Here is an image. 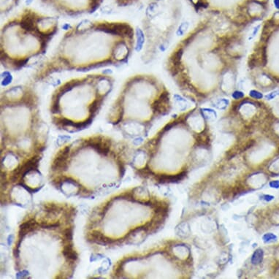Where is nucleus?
Here are the masks:
<instances>
[{
  "instance_id": "1",
  "label": "nucleus",
  "mask_w": 279,
  "mask_h": 279,
  "mask_svg": "<svg viewBox=\"0 0 279 279\" xmlns=\"http://www.w3.org/2000/svg\"><path fill=\"white\" fill-rule=\"evenodd\" d=\"M137 44L138 34L127 21H82L64 32L53 53L32 73V81L42 83L63 72L123 65Z\"/></svg>"
},
{
  "instance_id": "2",
  "label": "nucleus",
  "mask_w": 279,
  "mask_h": 279,
  "mask_svg": "<svg viewBox=\"0 0 279 279\" xmlns=\"http://www.w3.org/2000/svg\"><path fill=\"white\" fill-rule=\"evenodd\" d=\"M115 78L100 72L65 80L50 97L52 123L59 129L78 131L87 128L112 92Z\"/></svg>"
},
{
  "instance_id": "3",
  "label": "nucleus",
  "mask_w": 279,
  "mask_h": 279,
  "mask_svg": "<svg viewBox=\"0 0 279 279\" xmlns=\"http://www.w3.org/2000/svg\"><path fill=\"white\" fill-rule=\"evenodd\" d=\"M59 21L30 8L9 19L0 32V62L5 70L18 72L46 53L58 33Z\"/></svg>"
},
{
  "instance_id": "4",
  "label": "nucleus",
  "mask_w": 279,
  "mask_h": 279,
  "mask_svg": "<svg viewBox=\"0 0 279 279\" xmlns=\"http://www.w3.org/2000/svg\"><path fill=\"white\" fill-rule=\"evenodd\" d=\"M170 110V93L155 77L135 75L124 81L109 110L107 119L120 127L136 122L144 116L151 119Z\"/></svg>"
},
{
  "instance_id": "5",
  "label": "nucleus",
  "mask_w": 279,
  "mask_h": 279,
  "mask_svg": "<svg viewBox=\"0 0 279 279\" xmlns=\"http://www.w3.org/2000/svg\"><path fill=\"white\" fill-rule=\"evenodd\" d=\"M197 12L221 14L236 22H247L265 13L269 0H189Z\"/></svg>"
},
{
  "instance_id": "6",
  "label": "nucleus",
  "mask_w": 279,
  "mask_h": 279,
  "mask_svg": "<svg viewBox=\"0 0 279 279\" xmlns=\"http://www.w3.org/2000/svg\"><path fill=\"white\" fill-rule=\"evenodd\" d=\"M43 4L66 15L92 13L100 7L104 0H40Z\"/></svg>"
},
{
  "instance_id": "7",
  "label": "nucleus",
  "mask_w": 279,
  "mask_h": 279,
  "mask_svg": "<svg viewBox=\"0 0 279 279\" xmlns=\"http://www.w3.org/2000/svg\"><path fill=\"white\" fill-rule=\"evenodd\" d=\"M186 173L185 172H181L176 175H161L156 178L159 183H175L181 181L184 179Z\"/></svg>"
},
{
  "instance_id": "8",
  "label": "nucleus",
  "mask_w": 279,
  "mask_h": 279,
  "mask_svg": "<svg viewBox=\"0 0 279 279\" xmlns=\"http://www.w3.org/2000/svg\"><path fill=\"white\" fill-rule=\"evenodd\" d=\"M62 254L70 262H75L78 259V254L76 251H74L73 244H68L64 246L62 250Z\"/></svg>"
},
{
  "instance_id": "9",
  "label": "nucleus",
  "mask_w": 279,
  "mask_h": 279,
  "mask_svg": "<svg viewBox=\"0 0 279 279\" xmlns=\"http://www.w3.org/2000/svg\"><path fill=\"white\" fill-rule=\"evenodd\" d=\"M37 225V223L34 222V221H26V222L23 223L20 225L19 226V237L22 239L23 237L26 236V235L30 232L33 231L35 226Z\"/></svg>"
},
{
  "instance_id": "10",
  "label": "nucleus",
  "mask_w": 279,
  "mask_h": 279,
  "mask_svg": "<svg viewBox=\"0 0 279 279\" xmlns=\"http://www.w3.org/2000/svg\"><path fill=\"white\" fill-rule=\"evenodd\" d=\"M262 259H263V251L262 249H257L251 257V263L253 264H260L262 262Z\"/></svg>"
},
{
  "instance_id": "11",
  "label": "nucleus",
  "mask_w": 279,
  "mask_h": 279,
  "mask_svg": "<svg viewBox=\"0 0 279 279\" xmlns=\"http://www.w3.org/2000/svg\"><path fill=\"white\" fill-rule=\"evenodd\" d=\"M189 26V22H187V21L182 22L179 25V27H178L177 31H176V35L179 36V37L183 36L186 34L187 30H188Z\"/></svg>"
},
{
  "instance_id": "12",
  "label": "nucleus",
  "mask_w": 279,
  "mask_h": 279,
  "mask_svg": "<svg viewBox=\"0 0 279 279\" xmlns=\"http://www.w3.org/2000/svg\"><path fill=\"white\" fill-rule=\"evenodd\" d=\"M62 235L64 238L65 239V240L68 241V242H73V228H67L63 230Z\"/></svg>"
},
{
  "instance_id": "13",
  "label": "nucleus",
  "mask_w": 279,
  "mask_h": 279,
  "mask_svg": "<svg viewBox=\"0 0 279 279\" xmlns=\"http://www.w3.org/2000/svg\"><path fill=\"white\" fill-rule=\"evenodd\" d=\"M228 104H229V100L227 99H220V100H217L214 103L213 106H215V107H216L219 109L224 110L227 107Z\"/></svg>"
},
{
  "instance_id": "14",
  "label": "nucleus",
  "mask_w": 279,
  "mask_h": 279,
  "mask_svg": "<svg viewBox=\"0 0 279 279\" xmlns=\"http://www.w3.org/2000/svg\"><path fill=\"white\" fill-rule=\"evenodd\" d=\"M249 96L254 100H262L263 98V94L260 91L254 89L251 90L249 91Z\"/></svg>"
},
{
  "instance_id": "15",
  "label": "nucleus",
  "mask_w": 279,
  "mask_h": 279,
  "mask_svg": "<svg viewBox=\"0 0 279 279\" xmlns=\"http://www.w3.org/2000/svg\"><path fill=\"white\" fill-rule=\"evenodd\" d=\"M245 97V94L243 92V91H240V90H236L232 94V97L234 99V100H241Z\"/></svg>"
},
{
  "instance_id": "16",
  "label": "nucleus",
  "mask_w": 279,
  "mask_h": 279,
  "mask_svg": "<svg viewBox=\"0 0 279 279\" xmlns=\"http://www.w3.org/2000/svg\"><path fill=\"white\" fill-rule=\"evenodd\" d=\"M262 238H263L264 242L269 243V242H271V241H273V240H276L277 237L272 233H267L264 235Z\"/></svg>"
},
{
  "instance_id": "17",
  "label": "nucleus",
  "mask_w": 279,
  "mask_h": 279,
  "mask_svg": "<svg viewBox=\"0 0 279 279\" xmlns=\"http://www.w3.org/2000/svg\"><path fill=\"white\" fill-rule=\"evenodd\" d=\"M278 95H279V90H276V91H272L271 93L268 94L266 95L265 98H266V100H273V99H275V97L278 96Z\"/></svg>"
},
{
  "instance_id": "18",
  "label": "nucleus",
  "mask_w": 279,
  "mask_h": 279,
  "mask_svg": "<svg viewBox=\"0 0 279 279\" xmlns=\"http://www.w3.org/2000/svg\"><path fill=\"white\" fill-rule=\"evenodd\" d=\"M260 26L259 25V26H257V27H255L254 29H253V32H252L251 36V37H249V38H248V39H249V40H250V39H251L252 38H253V37H255V35H257V32H258V31H259V29H260Z\"/></svg>"
},
{
  "instance_id": "19",
  "label": "nucleus",
  "mask_w": 279,
  "mask_h": 279,
  "mask_svg": "<svg viewBox=\"0 0 279 279\" xmlns=\"http://www.w3.org/2000/svg\"><path fill=\"white\" fill-rule=\"evenodd\" d=\"M270 186L272 188L278 189L279 188V181H273L270 183Z\"/></svg>"
},
{
  "instance_id": "20",
  "label": "nucleus",
  "mask_w": 279,
  "mask_h": 279,
  "mask_svg": "<svg viewBox=\"0 0 279 279\" xmlns=\"http://www.w3.org/2000/svg\"><path fill=\"white\" fill-rule=\"evenodd\" d=\"M28 275L27 272H26V271H23V272H21V273H17V275H16V277H17V278H26V275Z\"/></svg>"
},
{
  "instance_id": "21",
  "label": "nucleus",
  "mask_w": 279,
  "mask_h": 279,
  "mask_svg": "<svg viewBox=\"0 0 279 279\" xmlns=\"http://www.w3.org/2000/svg\"><path fill=\"white\" fill-rule=\"evenodd\" d=\"M119 172H120V175L121 177H123L124 172H125V167L123 165H119Z\"/></svg>"
},
{
  "instance_id": "22",
  "label": "nucleus",
  "mask_w": 279,
  "mask_h": 279,
  "mask_svg": "<svg viewBox=\"0 0 279 279\" xmlns=\"http://www.w3.org/2000/svg\"><path fill=\"white\" fill-rule=\"evenodd\" d=\"M263 199L266 201H270L273 199H274V197H273V196H270V195H264Z\"/></svg>"
},
{
  "instance_id": "23",
  "label": "nucleus",
  "mask_w": 279,
  "mask_h": 279,
  "mask_svg": "<svg viewBox=\"0 0 279 279\" xmlns=\"http://www.w3.org/2000/svg\"><path fill=\"white\" fill-rule=\"evenodd\" d=\"M13 255H14V257H15V258H18V257H19V249H18V246H17V248H15V250H14Z\"/></svg>"
}]
</instances>
